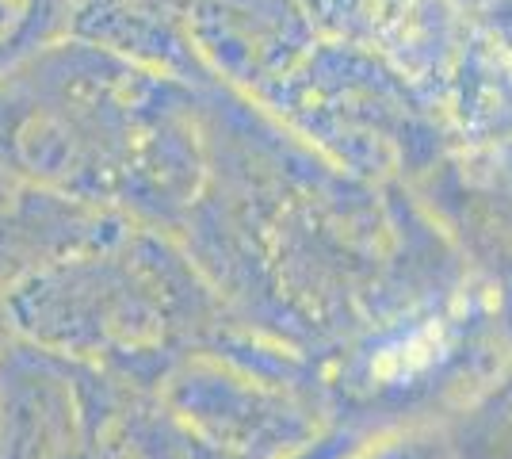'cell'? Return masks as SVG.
Segmentation results:
<instances>
[{
  "label": "cell",
  "mask_w": 512,
  "mask_h": 459,
  "mask_svg": "<svg viewBox=\"0 0 512 459\" xmlns=\"http://www.w3.org/2000/svg\"><path fill=\"white\" fill-rule=\"evenodd\" d=\"M0 165L119 219H169L180 138L169 88L127 54L65 35L0 77Z\"/></svg>",
  "instance_id": "obj_1"
},
{
  "label": "cell",
  "mask_w": 512,
  "mask_h": 459,
  "mask_svg": "<svg viewBox=\"0 0 512 459\" xmlns=\"http://www.w3.org/2000/svg\"><path fill=\"white\" fill-rule=\"evenodd\" d=\"M12 341L73 360L127 387L165 379L184 329V284L150 234H119L35 268L0 295Z\"/></svg>",
  "instance_id": "obj_2"
},
{
  "label": "cell",
  "mask_w": 512,
  "mask_h": 459,
  "mask_svg": "<svg viewBox=\"0 0 512 459\" xmlns=\"http://www.w3.org/2000/svg\"><path fill=\"white\" fill-rule=\"evenodd\" d=\"M8 341H12V337H8V326H4V310H0V349H4Z\"/></svg>",
  "instance_id": "obj_6"
},
{
  "label": "cell",
  "mask_w": 512,
  "mask_h": 459,
  "mask_svg": "<svg viewBox=\"0 0 512 459\" xmlns=\"http://www.w3.org/2000/svg\"><path fill=\"white\" fill-rule=\"evenodd\" d=\"M0 459H146L127 387L73 360L8 341L0 349Z\"/></svg>",
  "instance_id": "obj_3"
},
{
  "label": "cell",
  "mask_w": 512,
  "mask_h": 459,
  "mask_svg": "<svg viewBox=\"0 0 512 459\" xmlns=\"http://www.w3.org/2000/svg\"><path fill=\"white\" fill-rule=\"evenodd\" d=\"M130 219L46 192L0 165V295L35 268L119 234Z\"/></svg>",
  "instance_id": "obj_4"
},
{
  "label": "cell",
  "mask_w": 512,
  "mask_h": 459,
  "mask_svg": "<svg viewBox=\"0 0 512 459\" xmlns=\"http://www.w3.org/2000/svg\"><path fill=\"white\" fill-rule=\"evenodd\" d=\"M73 0H0V77L69 35Z\"/></svg>",
  "instance_id": "obj_5"
}]
</instances>
